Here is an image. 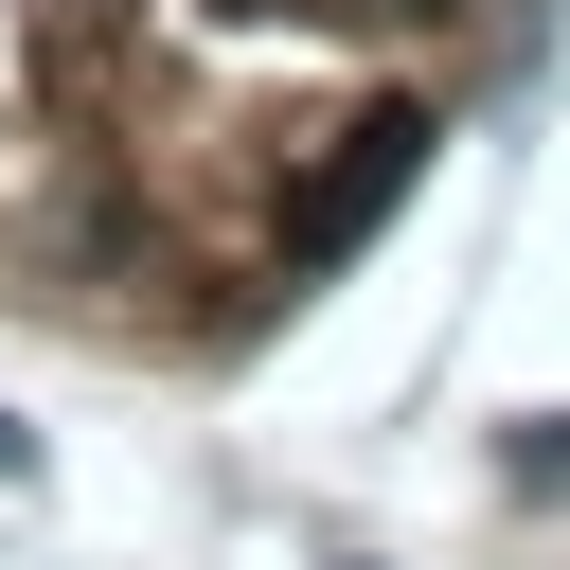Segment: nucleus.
<instances>
[{"label": "nucleus", "instance_id": "1", "mask_svg": "<svg viewBox=\"0 0 570 570\" xmlns=\"http://www.w3.org/2000/svg\"><path fill=\"white\" fill-rule=\"evenodd\" d=\"M410 178H428V107H356V125H338V160H321V178H303V214H285V267H338Z\"/></svg>", "mask_w": 570, "mask_h": 570}, {"label": "nucleus", "instance_id": "2", "mask_svg": "<svg viewBox=\"0 0 570 570\" xmlns=\"http://www.w3.org/2000/svg\"><path fill=\"white\" fill-rule=\"evenodd\" d=\"M499 463H517V481H534V499H552V481H570V428H517V445H499Z\"/></svg>", "mask_w": 570, "mask_h": 570}, {"label": "nucleus", "instance_id": "3", "mask_svg": "<svg viewBox=\"0 0 570 570\" xmlns=\"http://www.w3.org/2000/svg\"><path fill=\"white\" fill-rule=\"evenodd\" d=\"M0 481H36V428H18V410H0Z\"/></svg>", "mask_w": 570, "mask_h": 570}, {"label": "nucleus", "instance_id": "4", "mask_svg": "<svg viewBox=\"0 0 570 570\" xmlns=\"http://www.w3.org/2000/svg\"><path fill=\"white\" fill-rule=\"evenodd\" d=\"M356 18H463V0H356Z\"/></svg>", "mask_w": 570, "mask_h": 570}]
</instances>
